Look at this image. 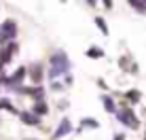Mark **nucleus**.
<instances>
[{
	"label": "nucleus",
	"mask_w": 146,
	"mask_h": 140,
	"mask_svg": "<svg viewBox=\"0 0 146 140\" xmlns=\"http://www.w3.org/2000/svg\"><path fill=\"white\" fill-rule=\"evenodd\" d=\"M68 70V57L66 53H55L51 57V70H49V74H51V79H55L57 74L66 72Z\"/></svg>",
	"instance_id": "nucleus-1"
},
{
	"label": "nucleus",
	"mask_w": 146,
	"mask_h": 140,
	"mask_svg": "<svg viewBox=\"0 0 146 140\" xmlns=\"http://www.w3.org/2000/svg\"><path fill=\"white\" fill-rule=\"evenodd\" d=\"M104 102H106V104H104V106H106V111H108V113H114V106H112V100H110V98H104Z\"/></svg>",
	"instance_id": "nucleus-7"
},
{
	"label": "nucleus",
	"mask_w": 146,
	"mask_h": 140,
	"mask_svg": "<svg viewBox=\"0 0 146 140\" xmlns=\"http://www.w3.org/2000/svg\"><path fill=\"white\" fill-rule=\"evenodd\" d=\"M36 111H38V113H47V106H44V104H38Z\"/></svg>",
	"instance_id": "nucleus-10"
},
{
	"label": "nucleus",
	"mask_w": 146,
	"mask_h": 140,
	"mask_svg": "<svg viewBox=\"0 0 146 140\" xmlns=\"http://www.w3.org/2000/svg\"><path fill=\"white\" fill-rule=\"evenodd\" d=\"M2 36H4V38L15 36V23H13V21H7V23L2 26Z\"/></svg>",
	"instance_id": "nucleus-2"
},
{
	"label": "nucleus",
	"mask_w": 146,
	"mask_h": 140,
	"mask_svg": "<svg viewBox=\"0 0 146 140\" xmlns=\"http://www.w3.org/2000/svg\"><path fill=\"white\" fill-rule=\"evenodd\" d=\"M95 23H98V26L102 28V32H104V34H108V28H106V23H104V21H102V19H100V17L95 19Z\"/></svg>",
	"instance_id": "nucleus-8"
},
{
	"label": "nucleus",
	"mask_w": 146,
	"mask_h": 140,
	"mask_svg": "<svg viewBox=\"0 0 146 140\" xmlns=\"http://www.w3.org/2000/svg\"><path fill=\"white\" fill-rule=\"evenodd\" d=\"M21 117H23V121H26V123H38V119L34 117V115H28V113H23Z\"/></svg>",
	"instance_id": "nucleus-6"
},
{
	"label": "nucleus",
	"mask_w": 146,
	"mask_h": 140,
	"mask_svg": "<svg viewBox=\"0 0 146 140\" xmlns=\"http://www.w3.org/2000/svg\"><path fill=\"white\" fill-rule=\"evenodd\" d=\"M129 4H133V7L138 9L140 13H142V11H146V4H142V2H140V0H129Z\"/></svg>",
	"instance_id": "nucleus-5"
},
{
	"label": "nucleus",
	"mask_w": 146,
	"mask_h": 140,
	"mask_svg": "<svg viewBox=\"0 0 146 140\" xmlns=\"http://www.w3.org/2000/svg\"><path fill=\"white\" fill-rule=\"evenodd\" d=\"M117 140H123V136H117Z\"/></svg>",
	"instance_id": "nucleus-11"
},
{
	"label": "nucleus",
	"mask_w": 146,
	"mask_h": 140,
	"mask_svg": "<svg viewBox=\"0 0 146 140\" xmlns=\"http://www.w3.org/2000/svg\"><path fill=\"white\" fill-rule=\"evenodd\" d=\"M89 55H91V57H102V49H91Z\"/></svg>",
	"instance_id": "nucleus-9"
},
{
	"label": "nucleus",
	"mask_w": 146,
	"mask_h": 140,
	"mask_svg": "<svg viewBox=\"0 0 146 140\" xmlns=\"http://www.w3.org/2000/svg\"><path fill=\"white\" fill-rule=\"evenodd\" d=\"M121 121H123L125 125H131V127H135V121H133V115L129 113V111H123V113H121Z\"/></svg>",
	"instance_id": "nucleus-3"
},
{
	"label": "nucleus",
	"mask_w": 146,
	"mask_h": 140,
	"mask_svg": "<svg viewBox=\"0 0 146 140\" xmlns=\"http://www.w3.org/2000/svg\"><path fill=\"white\" fill-rule=\"evenodd\" d=\"M68 132H70V121H64L62 125L57 127V132H55V136H53V138H62L64 134H68Z\"/></svg>",
	"instance_id": "nucleus-4"
}]
</instances>
